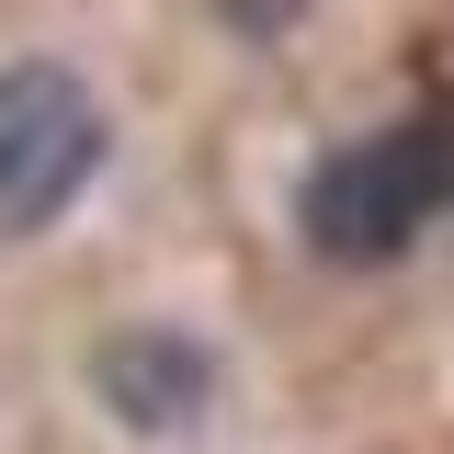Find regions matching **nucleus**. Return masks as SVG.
<instances>
[{"label": "nucleus", "instance_id": "nucleus-1", "mask_svg": "<svg viewBox=\"0 0 454 454\" xmlns=\"http://www.w3.org/2000/svg\"><path fill=\"white\" fill-rule=\"evenodd\" d=\"M443 205H454V114H420L307 170V250L364 273V262H397Z\"/></svg>", "mask_w": 454, "mask_h": 454}, {"label": "nucleus", "instance_id": "nucleus-2", "mask_svg": "<svg viewBox=\"0 0 454 454\" xmlns=\"http://www.w3.org/2000/svg\"><path fill=\"white\" fill-rule=\"evenodd\" d=\"M103 170V103L80 68L57 57H12L0 68V239L57 227Z\"/></svg>", "mask_w": 454, "mask_h": 454}, {"label": "nucleus", "instance_id": "nucleus-3", "mask_svg": "<svg viewBox=\"0 0 454 454\" xmlns=\"http://www.w3.org/2000/svg\"><path fill=\"white\" fill-rule=\"evenodd\" d=\"M91 387H103V409L125 432H182V420L216 397V364L182 330H114L103 352H91Z\"/></svg>", "mask_w": 454, "mask_h": 454}, {"label": "nucleus", "instance_id": "nucleus-4", "mask_svg": "<svg viewBox=\"0 0 454 454\" xmlns=\"http://www.w3.org/2000/svg\"><path fill=\"white\" fill-rule=\"evenodd\" d=\"M295 12H307V0H227V23H239V35H284Z\"/></svg>", "mask_w": 454, "mask_h": 454}]
</instances>
